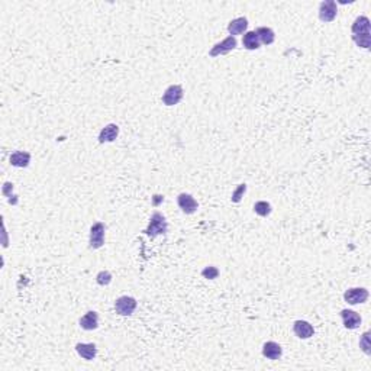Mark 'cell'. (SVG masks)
<instances>
[{"mask_svg": "<svg viewBox=\"0 0 371 371\" xmlns=\"http://www.w3.org/2000/svg\"><path fill=\"white\" fill-rule=\"evenodd\" d=\"M167 232V222H165V218L155 212L153 216H151V220H150V225L148 228L145 229V234L151 238H155L157 235H163Z\"/></svg>", "mask_w": 371, "mask_h": 371, "instance_id": "1", "label": "cell"}, {"mask_svg": "<svg viewBox=\"0 0 371 371\" xmlns=\"http://www.w3.org/2000/svg\"><path fill=\"white\" fill-rule=\"evenodd\" d=\"M105 225L102 222H96L91 228H90V248L93 249H99L103 247L105 244Z\"/></svg>", "mask_w": 371, "mask_h": 371, "instance_id": "2", "label": "cell"}, {"mask_svg": "<svg viewBox=\"0 0 371 371\" xmlns=\"http://www.w3.org/2000/svg\"><path fill=\"white\" fill-rule=\"evenodd\" d=\"M115 309L121 316H131L136 309V300L131 296H122L115 302Z\"/></svg>", "mask_w": 371, "mask_h": 371, "instance_id": "3", "label": "cell"}, {"mask_svg": "<svg viewBox=\"0 0 371 371\" xmlns=\"http://www.w3.org/2000/svg\"><path fill=\"white\" fill-rule=\"evenodd\" d=\"M183 96H184L183 87L178 86V84H173V86L167 87V90L164 91V94H163V103L165 106H174V105L181 102Z\"/></svg>", "mask_w": 371, "mask_h": 371, "instance_id": "4", "label": "cell"}, {"mask_svg": "<svg viewBox=\"0 0 371 371\" xmlns=\"http://www.w3.org/2000/svg\"><path fill=\"white\" fill-rule=\"evenodd\" d=\"M336 13H338L336 1L327 0L319 4V19L322 22H332L336 18Z\"/></svg>", "mask_w": 371, "mask_h": 371, "instance_id": "5", "label": "cell"}, {"mask_svg": "<svg viewBox=\"0 0 371 371\" xmlns=\"http://www.w3.org/2000/svg\"><path fill=\"white\" fill-rule=\"evenodd\" d=\"M345 302L349 305H358V303H364L369 299V291L363 287H355V289H349L344 294Z\"/></svg>", "mask_w": 371, "mask_h": 371, "instance_id": "6", "label": "cell"}, {"mask_svg": "<svg viewBox=\"0 0 371 371\" xmlns=\"http://www.w3.org/2000/svg\"><path fill=\"white\" fill-rule=\"evenodd\" d=\"M235 46H237V38H235V37H228V38H225L222 42L213 45V48L209 51V55H210V57H218V55L228 54V52H231L232 49H235Z\"/></svg>", "mask_w": 371, "mask_h": 371, "instance_id": "7", "label": "cell"}, {"mask_svg": "<svg viewBox=\"0 0 371 371\" xmlns=\"http://www.w3.org/2000/svg\"><path fill=\"white\" fill-rule=\"evenodd\" d=\"M177 205H178V207H180L186 215H193L197 210V207H199V205H197V202L195 200V197L192 196V195H187V193L178 195V197H177Z\"/></svg>", "mask_w": 371, "mask_h": 371, "instance_id": "8", "label": "cell"}, {"mask_svg": "<svg viewBox=\"0 0 371 371\" xmlns=\"http://www.w3.org/2000/svg\"><path fill=\"white\" fill-rule=\"evenodd\" d=\"M341 318H342L344 327L347 329H357L361 325V316L354 310H348V309L341 310Z\"/></svg>", "mask_w": 371, "mask_h": 371, "instance_id": "9", "label": "cell"}, {"mask_svg": "<svg viewBox=\"0 0 371 371\" xmlns=\"http://www.w3.org/2000/svg\"><path fill=\"white\" fill-rule=\"evenodd\" d=\"M351 31H352V37L370 34V19L367 16H358L352 23Z\"/></svg>", "mask_w": 371, "mask_h": 371, "instance_id": "10", "label": "cell"}, {"mask_svg": "<svg viewBox=\"0 0 371 371\" xmlns=\"http://www.w3.org/2000/svg\"><path fill=\"white\" fill-rule=\"evenodd\" d=\"M293 330H294L296 336L300 338V339H309L315 333L313 327L306 321H296L294 325H293Z\"/></svg>", "mask_w": 371, "mask_h": 371, "instance_id": "11", "label": "cell"}, {"mask_svg": "<svg viewBox=\"0 0 371 371\" xmlns=\"http://www.w3.org/2000/svg\"><path fill=\"white\" fill-rule=\"evenodd\" d=\"M282 354H283V349L274 341H268L262 345V355L268 360L276 361L282 357Z\"/></svg>", "mask_w": 371, "mask_h": 371, "instance_id": "12", "label": "cell"}, {"mask_svg": "<svg viewBox=\"0 0 371 371\" xmlns=\"http://www.w3.org/2000/svg\"><path fill=\"white\" fill-rule=\"evenodd\" d=\"M119 135V126L115 125V124H109L106 125L100 133H99V142L100 144H105V142H113Z\"/></svg>", "mask_w": 371, "mask_h": 371, "instance_id": "13", "label": "cell"}, {"mask_svg": "<svg viewBox=\"0 0 371 371\" xmlns=\"http://www.w3.org/2000/svg\"><path fill=\"white\" fill-rule=\"evenodd\" d=\"M80 327L86 330H94L99 327V315L93 310L87 312L84 316H82L80 319Z\"/></svg>", "mask_w": 371, "mask_h": 371, "instance_id": "14", "label": "cell"}, {"mask_svg": "<svg viewBox=\"0 0 371 371\" xmlns=\"http://www.w3.org/2000/svg\"><path fill=\"white\" fill-rule=\"evenodd\" d=\"M76 351H77V354L82 358H84L87 361L94 360L96 355H97V347L94 344H77L76 345Z\"/></svg>", "mask_w": 371, "mask_h": 371, "instance_id": "15", "label": "cell"}, {"mask_svg": "<svg viewBox=\"0 0 371 371\" xmlns=\"http://www.w3.org/2000/svg\"><path fill=\"white\" fill-rule=\"evenodd\" d=\"M248 28V19L247 18H237L234 21H231L228 25V32L231 34V37L241 35L247 31Z\"/></svg>", "mask_w": 371, "mask_h": 371, "instance_id": "16", "label": "cell"}, {"mask_svg": "<svg viewBox=\"0 0 371 371\" xmlns=\"http://www.w3.org/2000/svg\"><path fill=\"white\" fill-rule=\"evenodd\" d=\"M31 163V154L25 153V151H16L10 155V164L13 167H19V168H23V167H28Z\"/></svg>", "mask_w": 371, "mask_h": 371, "instance_id": "17", "label": "cell"}, {"mask_svg": "<svg viewBox=\"0 0 371 371\" xmlns=\"http://www.w3.org/2000/svg\"><path fill=\"white\" fill-rule=\"evenodd\" d=\"M242 44L247 49L252 51V49H258L260 48V38L257 35L255 31H251V32H247L242 38Z\"/></svg>", "mask_w": 371, "mask_h": 371, "instance_id": "18", "label": "cell"}, {"mask_svg": "<svg viewBox=\"0 0 371 371\" xmlns=\"http://www.w3.org/2000/svg\"><path fill=\"white\" fill-rule=\"evenodd\" d=\"M255 32H257V35H258V38H260V42H262L264 45L273 44L274 40H276V34H274V31H273L271 28L261 26V28H258Z\"/></svg>", "mask_w": 371, "mask_h": 371, "instance_id": "19", "label": "cell"}, {"mask_svg": "<svg viewBox=\"0 0 371 371\" xmlns=\"http://www.w3.org/2000/svg\"><path fill=\"white\" fill-rule=\"evenodd\" d=\"M254 212L260 216H268L271 213V205L268 202H257L254 205Z\"/></svg>", "mask_w": 371, "mask_h": 371, "instance_id": "20", "label": "cell"}, {"mask_svg": "<svg viewBox=\"0 0 371 371\" xmlns=\"http://www.w3.org/2000/svg\"><path fill=\"white\" fill-rule=\"evenodd\" d=\"M352 40H354V42L358 45V46H361V48H370L371 45V35L370 34H367V35H358V37H352Z\"/></svg>", "mask_w": 371, "mask_h": 371, "instance_id": "21", "label": "cell"}, {"mask_svg": "<svg viewBox=\"0 0 371 371\" xmlns=\"http://www.w3.org/2000/svg\"><path fill=\"white\" fill-rule=\"evenodd\" d=\"M202 276H203L205 279H207V280H215L219 276V270L216 267H213V265H209V267H206V268L202 271Z\"/></svg>", "mask_w": 371, "mask_h": 371, "instance_id": "22", "label": "cell"}, {"mask_svg": "<svg viewBox=\"0 0 371 371\" xmlns=\"http://www.w3.org/2000/svg\"><path fill=\"white\" fill-rule=\"evenodd\" d=\"M96 280H97V283L100 284V286H108L112 282V274H110L109 271H100L97 274Z\"/></svg>", "mask_w": 371, "mask_h": 371, "instance_id": "23", "label": "cell"}, {"mask_svg": "<svg viewBox=\"0 0 371 371\" xmlns=\"http://www.w3.org/2000/svg\"><path fill=\"white\" fill-rule=\"evenodd\" d=\"M360 347H361V349H363L366 354H370V332H366V333L363 335V338H361V341H360Z\"/></svg>", "mask_w": 371, "mask_h": 371, "instance_id": "24", "label": "cell"}, {"mask_svg": "<svg viewBox=\"0 0 371 371\" xmlns=\"http://www.w3.org/2000/svg\"><path fill=\"white\" fill-rule=\"evenodd\" d=\"M245 190H247V184H240L238 189H237V190L234 192V195H232V202H234V203L241 202V197L245 193Z\"/></svg>", "mask_w": 371, "mask_h": 371, "instance_id": "25", "label": "cell"}]
</instances>
